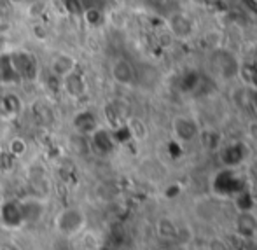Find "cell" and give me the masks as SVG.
Returning <instances> with one entry per match:
<instances>
[{
  "instance_id": "4fadbf2b",
  "label": "cell",
  "mask_w": 257,
  "mask_h": 250,
  "mask_svg": "<svg viewBox=\"0 0 257 250\" xmlns=\"http://www.w3.org/2000/svg\"><path fill=\"white\" fill-rule=\"evenodd\" d=\"M58 222H60V229H67L68 226H74L75 233H77V231H81L82 226H84V215H82V212L77 208H67L60 213Z\"/></svg>"
},
{
  "instance_id": "603a6c76",
  "label": "cell",
  "mask_w": 257,
  "mask_h": 250,
  "mask_svg": "<svg viewBox=\"0 0 257 250\" xmlns=\"http://www.w3.org/2000/svg\"><path fill=\"white\" fill-rule=\"evenodd\" d=\"M241 2H243V6L247 7L252 14L257 16V0H241Z\"/></svg>"
},
{
  "instance_id": "8fae6325",
  "label": "cell",
  "mask_w": 257,
  "mask_h": 250,
  "mask_svg": "<svg viewBox=\"0 0 257 250\" xmlns=\"http://www.w3.org/2000/svg\"><path fill=\"white\" fill-rule=\"evenodd\" d=\"M203 84V75H201L200 70H186L182 75L179 77V88L182 93H196L198 89Z\"/></svg>"
},
{
  "instance_id": "5bb4252c",
  "label": "cell",
  "mask_w": 257,
  "mask_h": 250,
  "mask_svg": "<svg viewBox=\"0 0 257 250\" xmlns=\"http://www.w3.org/2000/svg\"><path fill=\"white\" fill-rule=\"evenodd\" d=\"M170 28L173 35H177L179 39H187L193 34V21L186 14H173L170 20Z\"/></svg>"
},
{
  "instance_id": "7c38bea8",
  "label": "cell",
  "mask_w": 257,
  "mask_h": 250,
  "mask_svg": "<svg viewBox=\"0 0 257 250\" xmlns=\"http://www.w3.org/2000/svg\"><path fill=\"white\" fill-rule=\"evenodd\" d=\"M74 128L77 130L81 135H91L96 128H98V121L96 115L91 110H82L74 117Z\"/></svg>"
},
{
  "instance_id": "9a60e30c",
  "label": "cell",
  "mask_w": 257,
  "mask_h": 250,
  "mask_svg": "<svg viewBox=\"0 0 257 250\" xmlns=\"http://www.w3.org/2000/svg\"><path fill=\"white\" fill-rule=\"evenodd\" d=\"M0 82H2V84L21 82L16 74V70H14L13 63H11V60H9V53L0 54Z\"/></svg>"
},
{
  "instance_id": "44dd1931",
  "label": "cell",
  "mask_w": 257,
  "mask_h": 250,
  "mask_svg": "<svg viewBox=\"0 0 257 250\" xmlns=\"http://www.w3.org/2000/svg\"><path fill=\"white\" fill-rule=\"evenodd\" d=\"M84 9H102L105 11L108 0H81Z\"/></svg>"
},
{
  "instance_id": "3957f363",
  "label": "cell",
  "mask_w": 257,
  "mask_h": 250,
  "mask_svg": "<svg viewBox=\"0 0 257 250\" xmlns=\"http://www.w3.org/2000/svg\"><path fill=\"white\" fill-rule=\"evenodd\" d=\"M212 65L215 68L217 75L222 79H233L240 75V61L236 60L231 51L226 49H217L212 54Z\"/></svg>"
},
{
  "instance_id": "e0dca14e",
  "label": "cell",
  "mask_w": 257,
  "mask_h": 250,
  "mask_svg": "<svg viewBox=\"0 0 257 250\" xmlns=\"http://www.w3.org/2000/svg\"><path fill=\"white\" fill-rule=\"evenodd\" d=\"M81 16L84 18L86 23L93 28L102 27L105 23V11H102V9H84Z\"/></svg>"
},
{
  "instance_id": "52a82bcc",
  "label": "cell",
  "mask_w": 257,
  "mask_h": 250,
  "mask_svg": "<svg viewBox=\"0 0 257 250\" xmlns=\"http://www.w3.org/2000/svg\"><path fill=\"white\" fill-rule=\"evenodd\" d=\"M110 72H112V79L121 86L133 84V81H135V77H137L135 67H133L128 60H124V58H117V60L112 63Z\"/></svg>"
},
{
  "instance_id": "2e32d148",
  "label": "cell",
  "mask_w": 257,
  "mask_h": 250,
  "mask_svg": "<svg viewBox=\"0 0 257 250\" xmlns=\"http://www.w3.org/2000/svg\"><path fill=\"white\" fill-rule=\"evenodd\" d=\"M257 229V219L252 215V212H240L236 219V231L243 236H250Z\"/></svg>"
},
{
  "instance_id": "30bf717a",
  "label": "cell",
  "mask_w": 257,
  "mask_h": 250,
  "mask_svg": "<svg viewBox=\"0 0 257 250\" xmlns=\"http://www.w3.org/2000/svg\"><path fill=\"white\" fill-rule=\"evenodd\" d=\"M91 146L95 147L100 154H110L115 147V140L114 135L107 130L96 128L95 132L91 133Z\"/></svg>"
},
{
  "instance_id": "8992f818",
  "label": "cell",
  "mask_w": 257,
  "mask_h": 250,
  "mask_svg": "<svg viewBox=\"0 0 257 250\" xmlns=\"http://www.w3.org/2000/svg\"><path fill=\"white\" fill-rule=\"evenodd\" d=\"M61 86H63L65 93H67L70 98H81L84 96L86 89V79L82 75V72L79 70V67L75 70H72L70 74H67L65 77H61Z\"/></svg>"
},
{
  "instance_id": "277c9868",
  "label": "cell",
  "mask_w": 257,
  "mask_h": 250,
  "mask_svg": "<svg viewBox=\"0 0 257 250\" xmlns=\"http://www.w3.org/2000/svg\"><path fill=\"white\" fill-rule=\"evenodd\" d=\"M173 137H175L177 142L180 144H186V142H191L198 137L200 133V128H198L196 121L187 115H179V117L173 119Z\"/></svg>"
},
{
  "instance_id": "7402d4cb",
  "label": "cell",
  "mask_w": 257,
  "mask_h": 250,
  "mask_svg": "<svg viewBox=\"0 0 257 250\" xmlns=\"http://www.w3.org/2000/svg\"><path fill=\"white\" fill-rule=\"evenodd\" d=\"M180 194V186L179 184H172L170 187H166L165 191V196L168 198V200H173V198H177Z\"/></svg>"
},
{
  "instance_id": "ac0fdd59",
  "label": "cell",
  "mask_w": 257,
  "mask_h": 250,
  "mask_svg": "<svg viewBox=\"0 0 257 250\" xmlns=\"http://www.w3.org/2000/svg\"><path fill=\"white\" fill-rule=\"evenodd\" d=\"M233 200H234V205H236V208L240 210V212H252V208H254V205H255L254 196H252L247 189H243L241 193H238Z\"/></svg>"
},
{
  "instance_id": "7a4b0ae2",
  "label": "cell",
  "mask_w": 257,
  "mask_h": 250,
  "mask_svg": "<svg viewBox=\"0 0 257 250\" xmlns=\"http://www.w3.org/2000/svg\"><path fill=\"white\" fill-rule=\"evenodd\" d=\"M9 60L20 81H35L39 77V61L30 51L16 49L9 53Z\"/></svg>"
},
{
  "instance_id": "ba28073f",
  "label": "cell",
  "mask_w": 257,
  "mask_h": 250,
  "mask_svg": "<svg viewBox=\"0 0 257 250\" xmlns=\"http://www.w3.org/2000/svg\"><path fill=\"white\" fill-rule=\"evenodd\" d=\"M23 108V101L14 93H4L0 95V119L2 121H11L18 117Z\"/></svg>"
},
{
  "instance_id": "4316f807",
  "label": "cell",
  "mask_w": 257,
  "mask_h": 250,
  "mask_svg": "<svg viewBox=\"0 0 257 250\" xmlns=\"http://www.w3.org/2000/svg\"><path fill=\"white\" fill-rule=\"evenodd\" d=\"M161 2H163V0H161Z\"/></svg>"
},
{
  "instance_id": "9c48e42d",
  "label": "cell",
  "mask_w": 257,
  "mask_h": 250,
  "mask_svg": "<svg viewBox=\"0 0 257 250\" xmlns=\"http://www.w3.org/2000/svg\"><path fill=\"white\" fill-rule=\"evenodd\" d=\"M77 68V61L72 54L68 53H56L51 60V72L56 77H65L67 74H70L72 70Z\"/></svg>"
},
{
  "instance_id": "5b68a950",
  "label": "cell",
  "mask_w": 257,
  "mask_h": 250,
  "mask_svg": "<svg viewBox=\"0 0 257 250\" xmlns=\"http://www.w3.org/2000/svg\"><path fill=\"white\" fill-rule=\"evenodd\" d=\"M248 149L243 142H231L219 151V158L226 168H234L247 159Z\"/></svg>"
},
{
  "instance_id": "ffe728a7",
  "label": "cell",
  "mask_w": 257,
  "mask_h": 250,
  "mask_svg": "<svg viewBox=\"0 0 257 250\" xmlns=\"http://www.w3.org/2000/svg\"><path fill=\"white\" fill-rule=\"evenodd\" d=\"M9 151L13 156L20 158V156H23L25 151H27V144H25V140H21V139H14L13 142L9 144Z\"/></svg>"
},
{
  "instance_id": "6da1fadb",
  "label": "cell",
  "mask_w": 257,
  "mask_h": 250,
  "mask_svg": "<svg viewBox=\"0 0 257 250\" xmlns=\"http://www.w3.org/2000/svg\"><path fill=\"white\" fill-rule=\"evenodd\" d=\"M243 189H247V184L233 168L219 170L212 179V191L219 198H234Z\"/></svg>"
},
{
  "instance_id": "cb8c5ba5",
  "label": "cell",
  "mask_w": 257,
  "mask_h": 250,
  "mask_svg": "<svg viewBox=\"0 0 257 250\" xmlns=\"http://www.w3.org/2000/svg\"><path fill=\"white\" fill-rule=\"evenodd\" d=\"M193 4H196V6H210V4H213L215 0H191Z\"/></svg>"
},
{
  "instance_id": "d4e9b609",
  "label": "cell",
  "mask_w": 257,
  "mask_h": 250,
  "mask_svg": "<svg viewBox=\"0 0 257 250\" xmlns=\"http://www.w3.org/2000/svg\"><path fill=\"white\" fill-rule=\"evenodd\" d=\"M2 21H4V11L0 9V25H2Z\"/></svg>"
},
{
  "instance_id": "d6986e66",
  "label": "cell",
  "mask_w": 257,
  "mask_h": 250,
  "mask_svg": "<svg viewBox=\"0 0 257 250\" xmlns=\"http://www.w3.org/2000/svg\"><path fill=\"white\" fill-rule=\"evenodd\" d=\"M61 2H63V7L68 14H82V11H84L81 0H61Z\"/></svg>"
},
{
  "instance_id": "484cf974",
  "label": "cell",
  "mask_w": 257,
  "mask_h": 250,
  "mask_svg": "<svg viewBox=\"0 0 257 250\" xmlns=\"http://www.w3.org/2000/svg\"><path fill=\"white\" fill-rule=\"evenodd\" d=\"M4 53V51H2V44H0V54H2Z\"/></svg>"
}]
</instances>
